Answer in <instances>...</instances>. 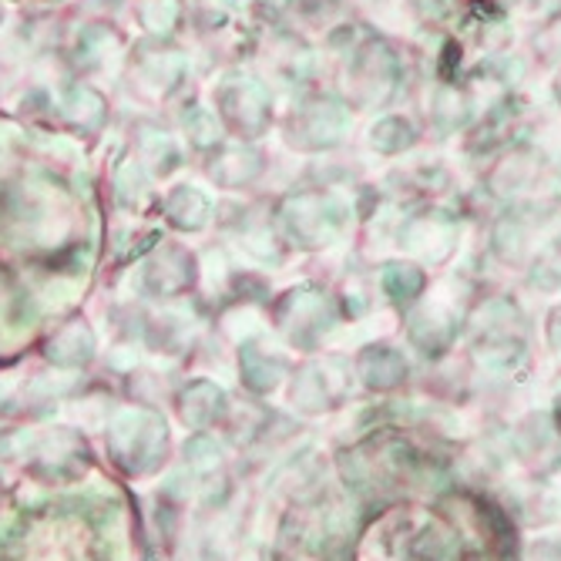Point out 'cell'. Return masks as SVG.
Here are the masks:
<instances>
[{"mask_svg":"<svg viewBox=\"0 0 561 561\" xmlns=\"http://www.w3.org/2000/svg\"><path fill=\"white\" fill-rule=\"evenodd\" d=\"M346 131V112L333 101H317L302 115H299V135H313V138H302L306 148H327L336 145Z\"/></svg>","mask_w":561,"mask_h":561,"instance_id":"cell-4","label":"cell"},{"mask_svg":"<svg viewBox=\"0 0 561 561\" xmlns=\"http://www.w3.org/2000/svg\"><path fill=\"white\" fill-rule=\"evenodd\" d=\"M538 172H541V162H535L531 151H515L512 159L501 162L491 172V188L497 195H518V192H525L535 182Z\"/></svg>","mask_w":561,"mask_h":561,"instance_id":"cell-5","label":"cell"},{"mask_svg":"<svg viewBox=\"0 0 561 561\" xmlns=\"http://www.w3.org/2000/svg\"><path fill=\"white\" fill-rule=\"evenodd\" d=\"M457 236H461V222H457L450 213L431 209V213H421V216L403 222L400 245L407 252H414L417 260H424L431 266H440V263H447L454 256Z\"/></svg>","mask_w":561,"mask_h":561,"instance_id":"cell-1","label":"cell"},{"mask_svg":"<svg viewBox=\"0 0 561 561\" xmlns=\"http://www.w3.org/2000/svg\"><path fill=\"white\" fill-rule=\"evenodd\" d=\"M468 98L465 91H457L450 84H444L434 98V122L444 128V131H454V128H461L468 122Z\"/></svg>","mask_w":561,"mask_h":561,"instance_id":"cell-9","label":"cell"},{"mask_svg":"<svg viewBox=\"0 0 561 561\" xmlns=\"http://www.w3.org/2000/svg\"><path fill=\"white\" fill-rule=\"evenodd\" d=\"M289 232L302 239V245H327L340 229V209L323 195H299L289 202Z\"/></svg>","mask_w":561,"mask_h":561,"instance_id":"cell-2","label":"cell"},{"mask_svg":"<svg viewBox=\"0 0 561 561\" xmlns=\"http://www.w3.org/2000/svg\"><path fill=\"white\" fill-rule=\"evenodd\" d=\"M531 283L545 293H554L561 289V252H545V256H538L535 263V273H531Z\"/></svg>","mask_w":561,"mask_h":561,"instance_id":"cell-10","label":"cell"},{"mask_svg":"<svg viewBox=\"0 0 561 561\" xmlns=\"http://www.w3.org/2000/svg\"><path fill=\"white\" fill-rule=\"evenodd\" d=\"M554 98H558V105H561V71H558V78H554Z\"/></svg>","mask_w":561,"mask_h":561,"instance_id":"cell-12","label":"cell"},{"mask_svg":"<svg viewBox=\"0 0 561 561\" xmlns=\"http://www.w3.org/2000/svg\"><path fill=\"white\" fill-rule=\"evenodd\" d=\"M380 283L387 296H393L397 302H414L427 289V276L417 263H387Z\"/></svg>","mask_w":561,"mask_h":561,"instance_id":"cell-7","label":"cell"},{"mask_svg":"<svg viewBox=\"0 0 561 561\" xmlns=\"http://www.w3.org/2000/svg\"><path fill=\"white\" fill-rule=\"evenodd\" d=\"M400 78V61L383 41H370L353 65V84L360 88L364 101H383Z\"/></svg>","mask_w":561,"mask_h":561,"instance_id":"cell-3","label":"cell"},{"mask_svg":"<svg viewBox=\"0 0 561 561\" xmlns=\"http://www.w3.org/2000/svg\"><path fill=\"white\" fill-rule=\"evenodd\" d=\"M494 4H501V8H512V4H531V0H494Z\"/></svg>","mask_w":561,"mask_h":561,"instance_id":"cell-11","label":"cell"},{"mask_svg":"<svg viewBox=\"0 0 561 561\" xmlns=\"http://www.w3.org/2000/svg\"><path fill=\"white\" fill-rule=\"evenodd\" d=\"M414 141H417V131L407 118H383L370 131V145L383 151V156H400V151H407Z\"/></svg>","mask_w":561,"mask_h":561,"instance_id":"cell-8","label":"cell"},{"mask_svg":"<svg viewBox=\"0 0 561 561\" xmlns=\"http://www.w3.org/2000/svg\"><path fill=\"white\" fill-rule=\"evenodd\" d=\"M491 249L497 252V260L507 263V266L525 263V256H528V229H525V222L515 219V216L497 219V226L491 232Z\"/></svg>","mask_w":561,"mask_h":561,"instance_id":"cell-6","label":"cell"}]
</instances>
